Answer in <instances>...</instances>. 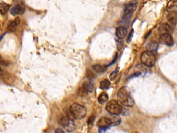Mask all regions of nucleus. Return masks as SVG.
Returning <instances> with one entry per match:
<instances>
[{
    "mask_svg": "<svg viewBox=\"0 0 177 133\" xmlns=\"http://www.w3.org/2000/svg\"><path fill=\"white\" fill-rule=\"evenodd\" d=\"M118 100L123 105L132 107L134 105V100L131 96L130 91L126 87H121L118 92Z\"/></svg>",
    "mask_w": 177,
    "mask_h": 133,
    "instance_id": "obj_1",
    "label": "nucleus"
},
{
    "mask_svg": "<svg viewBox=\"0 0 177 133\" xmlns=\"http://www.w3.org/2000/svg\"><path fill=\"white\" fill-rule=\"evenodd\" d=\"M69 111L74 118L82 119L86 115V110L83 105L78 103H73L70 106Z\"/></svg>",
    "mask_w": 177,
    "mask_h": 133,
    "instance_id": "obj_2",
    "label": "nucleus"
},
{
    "mask_svg": "<svg viewBox=\"0 0 177 133\" xmlns=\"http://www.w3.org/2000/svg\"><path fill=\"white\" fill-rule=\"evenodd\" d=\"M122 104L116 100H112L109 101L106 105V110L111 114H116L118 115L122 112L123 108Z\"/></svg>",
    "mask_w": 177,
    "mask_h": 133,
    "instance_id": "obj_3",
    "label": "nucleus"
},
{
    "mask_svg": "<svg viewBox=\"0 0 177 133\" xmlns=\"http://www.w3.org/2000/svg\"><path fill=\"white\" fill-rule=\"evenodd\" d=\"M141 60L144 65H145L146 66L149 67H153L156 62L155 56H154L153 52H149V51L143 52L141 54Z\"/></svg>",
    "mask_w": 177,
    "mask_h": 133,
    "instance_id": "obj_4",
    "label": "nucleus"
},
{
    "mask_svg": "<svg viewBox=\"0 0 177 133\" xmlns=\"http://www.w3.org/2000/svg\"><path fill=\"white\" fill-rule=\"evenodd\" d=\"M59 124L61 126L65 128V130L67 132H71L75 129V124L73 121H72L71 118H69L67 116H62L59 121Z\"/></svg>",
    "mask_w": 177,
    "mask_h": 133,
    "instance_id": "obj_5",
    "label": "nucleus"
},
{
    "mask_svg": "<svg viewBox=\"0 0 177 133\" xmlns=\"http://www.w3.org/2000/svg\"><path fill=\"white\" fill-rule=\"evenodd\" d=\"M137 8L136 3H130L125 6L123 13V19L124 20H129L131 17L132 13L136 11Z\"/></svg>",
    "mask_w": 177,
    "mask_h": 133,
    "instance_id": "obj_6",
    "label": "nucleus"
},
{
    "mask_svg": "<svg viewBox=\"0 0 177 133\" xmlns=\"http://www.w3.org/2000/svg\"><path fill=\"white\" fill-rule=\"evenodd\" d=\"M159 42L167 46H172L174 43L173 38L169 33H162L159 38Z\"/></svg>",
    "mask_w": 177,
    "mask_h": 133,
    "instance_id": "obj_7",
    "label": "nucleus"
},
{
    "mask_svg": "<svg viewBox=\"0 0 177 133\" xmlns=\"http://www.w3.org/2000/svg\"><path fill=\"white\" fill-rule=\"evenodd\" d=\"M97 126L98 127H102V128H110L112 126V122L110 117H104L100 118L97 123Z\"/></svg>",
    "mask_w": 177,
    "mask_h": 133,
    "instance_id": "obj_8",
    "label": "nucleus"
},
{
    "mask_svg": "<svg viewBox=\"0 0 177 133\" xmlns=\"http://www.w3.org/2000/svg\"><path fill=\"white\" fill-rule=\"evenodd\" d=\"M147 66H146L145 65L143 64H140L136 66L135 69H134V71L135 73L136 76H139L141 74H143L144 73H147L148 71V69H147Z\"/></svg>",
    "mask_w": 177,
    "mask_h": 133,
    "instance_id": "obj_9",
    "label": "nucleus"
},
{
    "mask_svg": "<svg viewBox=\"0 0 177 133\" xmlns=\"http://www.w3.org/2000/svg\"><path fill=\"white\" fill-rule=\"evenodd\" d=\"M25 11V8L24 6L22 5H16L11 9V13L13 15H17L19 14H22Z\"/></svg>",
    "mask_w": 177,
    "mask_h": 133,
    "instance_id": "obj_10",
    "label": "nucleus"
},
{
    "mask_svg": "<svg viewBox=\"0 0 177 133\" xmlns=\"http://www.w3.org/2000/svg\"><path fill=\"white\" fill-rule=\"evenodd\" d=\"M116 34V36L118 37V38L122 39L123 40V39L125 38L127 35V28L125 27H123V26H120V27L117 28Z\"/></svg>",
    "mask_w": 177,
    "mask_h": 133,
    "instance_id": "obj_11",
    "label": "nucleus"
},
{
    "mask_svg": "<svg viewBox=\"0 0 177 133\" xmlns=\"http://www.w3.org/2000/svg\"><path fill=\"white\" fill-rule=\"evenodd\" d=\"M168 20L172 25H175L177 22V12L171 11L168 15Z\"/></svg>",
    "mask_w": 177,
    "mask_h": 133,
    "instance_id": "obj_12",
    "label": "nucleus"
},
{
    "mask_svg": "<svg viewBox=\"0 0 177 133\" xmlns=\"http://www.w3.org/2000/svg\"><path fill=\"white\" fill-rule=\"evenodd\" d=\"M159 31L161 33H172L173 28L168 24H163L160 26L159 28Z\"/></svg>",
    "mask_w": 177,
    "mask_h": 133,
    "instance_id": "obj_13",
    "label": "nucleus"
},
{
    "mask_svg": "<svg viewBox=\"0 0 177 133\" xmlns=\"http://www.w3.org/2000/svg\"><path fill=\"white\" fill-rule=\"evenodd\" d=\"M113 116H110V118L112 122V126H118L121 122V118L116 114H112Z\"/></svg>",
    "mask_w": 177,
    "mask_h": 133,
    "instance_id": "obj_14",
    "label": "nucleus"
},
{
    "mask_svg": "<svg viewBox=\"0 0 177 133\" xmlns=\"http://www.w3.org/2000/svg\"><path fill=\"white\" fill-rule=\"evenodd\" d=\"M158 49V43L156 42H151L147 44V49L151 52H156Z\"/></svg>",
    "mask_w": 177,
    "mask_h": 133,
    "instance_id": "obj_15",
    "label": "nucleus"
},
{
    "mask_svg": "<svg viewBox=\"0 0 177 133\" xmlns=\"http://www.w3.org/2000/svg\"><path fill=\"white\" fill-rule=\"evenodd\" d=\"M10 9V6L9 4H7L1 3L0 4V12H1V15H4L9 11Z\"/></svg>",
    "mask_w": 177,
    "mask_h": 133,
    "instance_id": "obj_16",
    "label": "nucleus"
},
{
    "mask_svg": "<svg viewBox=\"0 0 177 133\" xmlns=\"http://www.w3.org/2000/svg\"><path fill=\"white\" fill-rule=\"evenodd\" d=\"M108 99H109V97L107 94L102 93L101 94V95L98 97V102H99L100 104H104L108 101Z\"/></svg>",
    "mask_w": 177,
    "mask_h": 133,
    "instance_id": "obj_17",
    "label": "nucleus"
},
{
    "mask_svg": "<svg viewBox=\"0 0 177 133\" xmlns=\"http://www.w3.org/2000/svg\"><path fill=\"white\" fill-rule=\"evenodd\" d=\"M83 86L86 90H87L88 92H92L94 91V84L91 83V82H85V83H84Z\"/></svg>",
    "mask_w": 177,
    "mask_h": 133,
    "instance_id": "obj_18",
    "label": "nucleus"
},
{
    "mask_svg": "<svg viewBox=\"0 0 177 133\" xmlns=\"http://www.w3.org/2000/svg\"><path fill=\"white\" fill-rule=\"evenodd\" d=\"M93 69L98 73H103L105 71V67L100 65H96L93 66Z\"/></svg>",
    "mask_w": 177,
    "mask_h": 133,
    "instance_id": "obj_19",
    "label": "nucleus"
},
{
    "mask_svg": "<svg viewBox=\"0 0 177 133\" xmlns=\"http://www.w3.org/2000/svg\"><path fill=\"white\" fill-rule=\"evenodd\" d=\"M110 82L107 81V80H104V81H101L100 85V89H107L110 87Z\"/></svg>",
    "mask_w": 177,
    "mask_h": 133,
    "instance_id": "obj_20",
    "label": "nucleus"
},
{
    "mask_svg": "<svg viewBox=\"0 0 177 133\" xmlns=\"http://www.w3.org/2000/svg\"><path fill=\"white\" fill-rule=\"evenodd\" d=\"M20 23V18L17 17L16 19L14 20L13 21L10 22L9 26V27H11V28H15V27H16V26H17L18 25H19Z\"/></svg>",
    "mask_w": 177,
    "mask_h": 133,
    "instance_id": "obj_21",
    "label": "nucleus"
},
{
    "mask_svg": "<svg viewBox=\"0 0 177 133\" xmlns=\"http://www.w3.org/2000/svg\"><path fill=\"white\" fill-rule=\"evenodd\" d=\"M78 95L80 96V97H84V96L87 95V94L89 93L87 90L84 87V86H82V87H80L78 90Z\"/></svg>",
    "mask_w": 177,
    "mask_h": 133,
    "instance_id": "obj_22",
    "label": "nucleus"
},
{
    "mask_svg": "<svg viewBox=\"0 0 177 133\" xmlns=\"http://www.w3.org/2000/svg\"><path fill=\"white\" fill-rule=\"evenodd\" d=\"M119 40H117L116 42H117V47H118V50H120L121 49H122L123 46V41L121 40L122 39H120L118 38Z\"/></svg>",
    "mask_w": 177,
    "mask_h": 133,
    "instance_id": "obj_23",
    "label": "nucleus"
},
{
    "mask_svg": "<svg viewBox=\"0 0 177 133\" xmlns=\"http://www.w3.org/2000/svg\"><path fill=\"white\" fill-rule=\"evenodd\" d=\"M118 69H117L114 71H113V72L110 74V78L114 80L115 78H116V76L117 74V73H118Z\"/></svg>",
    "mask_w": 177,
    "mask_h": 133,
    "instance_id": "obj_24",
    "label": "nucleus"
},
{
    "mask_svg": "<svg viewBox=\"0 0 177 133\" xmlns=\"http://www.w3.org/2000/svg\"><path fill=\"white\" fill-rule=\"evenodd\" d=\"M86 76L88 77V78H94L95 77V75H94L91 71H89L87 73H86Z\"/></svg>",
    "mask_w": 177,
    "mask_h": 133,
    "instance_id": "obj_25",
    "label": "nucleus"
},
{
    "mask_svg": "<svg viewBox=\"0 0 177 133\" xmlns=\"http://www.w3.org/2000/svg\"><path fill=\"white\" fill-rule=\"evenodd\" d=\"M133 30H131V33H130V35H129V38H127V42H130V41H131V38H132V36H133Z\"/></svg>",
    "mask_w": 177,
    "mask_h": 133,
    "instance_id": "obj_26",
    "label": "nucleus"
},
{
    "mask_svg": "<svg viewBox=\"0 0 177 133\" xmlns=\"http://www.w3.org/2000/svg\"><path fill=\"white\" fill-rule=\"evenodd\" d=\"M94 119H95V117H94V116H91V117L89 118V119H88V124H91V123L93 122L94 121Z\"/></svg>",
    "mask_w": 177,
    "mask_h": 133,
    "instance_id": "obj_27",
    "label": "nucleus"
},
{
    "mask_svg": "<svg viewBox=\"0 0 177 133\" xmlns=\"http://www.w3.org/2000/svg\"><path fill=\"white\" fill-rule=\"evenodd\" d=\"M55 132H64V131L61 128H58L55 130Z\"/></svg>",
    "mask_w": 177,
    "mask_h": 133,
    "instance_id": "obj_28",
    "label": "nucleus"
},
{
    "mask_svg": "<svg viewBox=\"0 0 177 133\" xmlns=\"http://www.w3.org/2000/svg\"><path fill=\"white\" fill-rule=\"evenodd\" d=\"M174 1H176V2H177V0H174Z\"/></svg>",
    "mask_w": 177,
    "mask_h": 133,
    "instance_id": "obj_29",
    "label": "nucleus"
}]
</instances>
